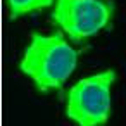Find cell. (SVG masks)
<instances>
[{
  "label": "cell",
  "mask_w": 126,
  "mask_h": 126,
  "mask_svg": "<svg viewBox=\"0 0 126 126\" xmlns=\"http://www.w3.org/2000/svg\"><path fill=\"white\" fill-rule=\"evenodd\" d=\"M114 0H55L52 23L71 40L83 42L110 26Z\"/></svg>",
  "instance_id": "3"
},
{
  "label": "cell",
  "mask_w": 126,
  "mask_h": 126,
  "mask_svg": "<svg viewBox=\"0 0 126 126\" xmlns=\"http://www.w3.org/2000/svg\"><path fill=\"white\" fill-rule=\"evenodd\" d=\"M117 74L105 69L74 83L66 95V116L76 126H105L110 117V88Z\"/></svg>",
  "instance_id": "2"
},
{
  "label": "cell",
  "mask_w": 126,
  "mask_h": 126,
  "mask_svg": "<svg viewBox=\"0 0 126 126\" xmlns=\"http://www.w3.org/2000/svg\"><path fill=\"white\" fill-rule=\"evenodd\" d=\"M78 64V52L66 40L64 33H31L30 43L19 61V71L26 74L42 93L61 90Z\"/></svg>",
  "instance_id": "1"
},
{
  "label": "cell",
  "mask_w": 126,
  "mask_h": 126,
  "mask_svg": "<svg viewBox=\"0 0 126 126\" xmlns=\"http://www.w3.org/2000/svg\"><path fill=\"white\" fill-rule=\"evenodd\" d=\"M55 4V0H7V11H9V19H17L21 16L31 14L43 11Z\"/></svg>",
  "instance_id": "4"
}]
</instances>
